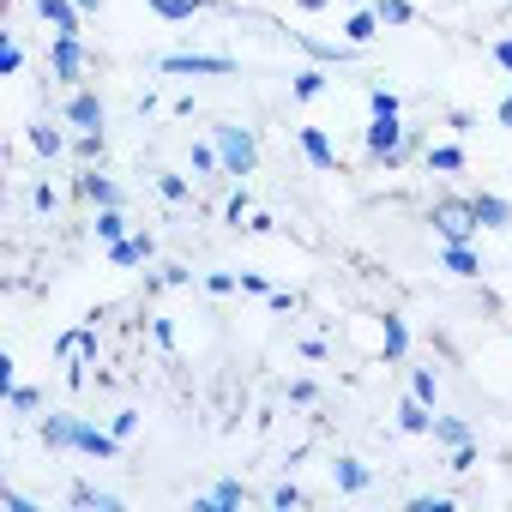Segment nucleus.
Returning a JSON list of instances; mask_svg holds the SVG:
<instances>
[{
  "label": "nucleus",
  "mask_w": 512,
  "mask_h": 512,
  "mask_svg": "<svg viewBox=\"0 0 512 512\" xmlns=\"http://www.w3.org/2000/svg\"><path fill=\"white\" fill-rule=\"evenodd\" d=\"M43 446L49 452H85V458H121V434L79 422V416H43Z\"/></svg>",
  "instance_id": "f257e3e1"
},
{
  "label": "nucleus",
  "mask_w": 512,
  "mask_h": 512,
  "mask_svg": "<svg viewBox=\"0 0 512 512\" xmlns=\"http://www.w3.org/2000/svg\"><path fill=\"white\" fill-rule=\"evenodd\" d=\"M211 145H217V157H223V175H253V169H260V145H253V133L235 127V121L211 127Z\"/></svg>",
  "instance_id": "f03ea898"
},
{
  "label": "nucleus",
  "mask_w": 512,
  "mask_h": 512,
  "mask_svg": "<svg viewBox=\"0 0 512 512\" xmlns=\"http://www.w3.org/2000/svg\"><path fill=\"white\" fill-rule=\"evenodd\" d=\"M85 67H91V55H85L79 37H55V43H49V73H55L61 85H79Z\"/></svg>",
  "instance_id": "7ed1b4c3"
},
{
  "label": "nucleus",
  "mask_w": 512,
  "mask_h": 512,
  "mask_svg": "<svg viewBox=\"0 0 512 512\" xmlns=\"http://www.w3.org/2000/svg\"><path fill=\"white\" fill-rule=\"evenodd\" d=\"M163 73H181V79H229L235 61L229 55H163Z\"/></svg>",
  "instance_id": "20e7f679"
},
{
  "label": "nucleus",
  "mask_w": 512,
  "mask_h": 512,
  "mask_svg": "<svg viewBox=\"0 0 512 512\" xmlns=\"http://www.w3.org/2000/svg\"><path fill=\"white\" fill-rule=\"evenodd\" d=\"M434 229H440V241H470L482 223H476V205H470V199H464V205H458V199H446V205L434 211Z\"/></svg>",
  "instance_id": "39448f33"
},
{
  "label": "nucleus",
  "mask_w": 512,
  "mask_h": 512,
  "mask_svg": "<svg viewBox=\"0 0 512 512\" xmlns=\"http://www.w3.org/2000/svg\"><path fill=\"white\" fill-rule=\"evenodd\" d=\"M37 13H43V25L55 37H79V19H85L79 0H37Z\"/></svg>",
  "instance_id": "423d86ee"
},
{
  "label": "nucleus",
  "mask_w": 512,
  "mask_h": 512,
  "mask_svg": "<svg viewBox=\"0 0 512 512\" xmlns=\"http://www.w3.org/2000/svg\"><path fill=\"white\" fill-rule=\"evenodd\" d=\"M404 151V127H398V115H374V127H368V157H398Z\"/></svg>",
  "instance_id": "0eeeda50"
},
{
  "label": "nucleus",
  "mask_w": 512,
  "mask_h": 512,
  "mask_svg": "<svg viewBox=\"0 0 512 512\" xmlns=\"http://www.w3.org/2000/svg\"><path fill=\"white\" fill-rule=\"evenodd\" d=\"M296 49H308L320 67H350V61L362 55L356 43H320V37H308V31H296Z\"/></svg>",
  "instance_id": "6e6552de"
},
{
  "label": "nucleus",
  "mask_w": 512,
  "mask_h": 512,
  "mask_svg": "<svg viewBox=\"0 0 512 512\" xmlns=\"http://www.w3.org/2000/svg\"><path fill=\"white\" fill-rule=\"evenodd\" d=\"M296 145L308 151V163H314V169H338V151H332L326 127H296Z\"/></svg>",
  "instance_id": "1a4fd4ad"
},
{
  "label": "nucleus",
  "mask_w": 512,
  "mask_h": 512,
  "mask_svg": "<svg viewBox=\"0 0 512 512\" xmlns=\"http://www.w3.org/2000/svg\"><path fill=\"white\" fill-rule=\"evenodd\" d=\"M151 253H157V241H151V235H127V241H115V247H109V266H121V272H127V266L151 260Z\"/></svg>",
  "instance_id": "9d476101"
},
{
  "label": "nucleus",
  "mask_w": 512,
  "mask_h": 512,
  "mask_svg": "<svg viewBox=\"0 0 512 512\" xmlns=\"http://www.w3.org/2000/svg\"><path fill=\"white\" fill-rule=\"evenodd\" d=\"M440 266H446L452 278H476V272H482V260L470 253V241H446V247H440Z\"/></svg>",
  "instance_id": "9b49d317"
},
{
  "label": "nucleus",
  "mask_w": 512,
  "mask_h": 512,
  "mask_svg": "<svg viewBox=\"0 0 512 512\" xmlns=\"http://www.w3.org/2000/svg\"><path fill=\"white\" fill-rule=\"evenodd\" d=\"M67 121L97 133V127H103V97H91V91H73V97H67Z\"/></svg>",
  "instance_id": "f8f14e48"
},
{
  "label": "nucleus",
  "mask_w": 512,
  "mask_h": 512,
  "mask_svg": "<svg viewBox=\"0 0 512 512\" xmlns=\"http://www.w3.org/2000/svg\"><path fill=\"white\" fill-rule=\"evenodd\" d=\"M470 205H476V223H482V229H512V205H506L500 193H476Z\"/></svg>",
  "instance_id": "ddd939ff"
},
{
  "label": "nucleus",
  "mask_w": 512,
  "mask_h": 512,
  "mask_svg": "<svg viewBox=\"0 0 512 512\" xmlns=\"http://www.w3.org/2000/svg\"><path fill=\"white\" fill-rule=\"evenodd\" d=\"M374 37H380V13H374V7H362V13H350V19H344V43L368 49Z\"/></svg>",
  "instance_id": "4468645a"
},
{
  "label": "nucleus",
  "mask_w": 512,
  "mask_h": 512,
  "mask_svg": "<svg viewBox=\"0 0 512 512\" xmlns=\"http://www.w3.org/2000/svg\"><path fill=\"white\" fill-rule=\"evenodd\" d=\"M428 410H434V404H422V398L410 392V398L398 404V428H404V434H434V416H428Z\"/></svg>",
  "instance_id": "2eb2a0df"
},
{
  "label": "nucleus",
  "mask_w": 512,
  "mask_h": 512,
  "mask_svg": "<svg viewBox=\"0 0 512 512\" xmlns=\"http://www.w3.org/2000/svg\"><path fill=\"white\" fill-rule=\"evenodd\" d=\"M79 193L91 199V205H121V187L103 175V169H91V175H79Z\"/></svg>",
  "instance_id": "dca6fc26"
},
{
  "label": "nucleus",
  "mask_w": 512,
  "mask_h": 512,
  "mask_svg": "<svg viewBox=\"0 0 512 512\" xmlns=\"http://www.w3.org/2000/svg\"><path fill=\"white\" fill-rule=\"evenodd\" d=\"M55 356H61V362H85V356H97V338H91L85 326H79V332H61V338H55Z\"/></svg>",
  "instance_id": "f3484780"
},
{
  "label": "nucleus",
  "mask_w": 512,
  "mask_h": 512,
  "mask_svg": "<svg viewBox=\"0 0 512 512\" xmlns=\"http://www.w3.org/2000/svg\"><path fill=\"white\" fill-rule=\"evenodd\" d=\"M97 241H103V247L127 241V217H121V205H97Z\"/></svg>",
  "instance_id": "a211bd4d"
},
{
  "label": "nucleus",
  "mask_w": 512,
  "mask_h": 512,
  "mask_svg": "<svg viewBox=\"0 0 512 512\" xmlns=\"http://www.w3.org/2000/svg\"><path fill=\"white\" fill-rule=\"evenodd\" d=\"M332 482H338L344 494H362L374 476H368V464H356V458H338V464H332Z\"/></svg>",
  "instance_id": "6ab92c4d"
},
{
  "label": "nucleus",
  "mask_w": 512,
  "mask_h": 512,
  "mask_svg": "<svg viewBox=\"0 0 512 512\" xmlns=\"http://www.w3.org/2000/svg\"><path fill=\"white\" fill-rule=\"evenodd\" d=\"M320 91H326V67H302L296 85H290V97H302V103H314Z\"/></svg>",
  "instance_id": "aec40b11"
},
{
  "label": "nucleus",
  "mask_w": 512,
  "mask_h": 512,
  "mask_svg": "<svg viewBox=\"0 0 512 512\" xmlns=\"http://www.w3.org/2000/svg\"><path fill=\"white\" fill-rule=\"evenodd\" d=\"M211 0H151V13L157 19H193V13H205Z\"/></svg>",
  "instance_id": "412c9836"
},
{
  "label": "nucleus",
  "mask_w": 512,
  "mask_h": 512,
  "mask_svg": "<svg viewBox=\"0 0 512 512\" xmlns=\"http://www.w3.org/2000/svg\"><path fill=\"white\" fill-rule=\"evenodd\" d=\"M25 139H31V151H37V157H61V151H67V139H61L55 127H31Z\"/></svg>",
  "instance_id": "4be33fe9"
},
{
  "label": "nucleus",
  "mask_w": 512,
  "mask_h": 512,
  "mask_svg": "<svg viewBox=\"0 0 512 512\" xmlns=\"http://www.w3.org/2000/svg\"><path fill=\"white\" fill-rule=\"evenodd\" d=\"M428 169L458 175V169H464V151H458V145H428Z\"/></svg>",
  "instance_id": "5701e85b"
},
{
  "label": "nucleus",
  "mask_w": 512,
  "mask_h": 512,
  "mask_svg": "<svg viewBox=\"0 0 512 512\" xmlns=\"http://www.w3.org/2000/svg\"><path fill=\"white\" fill-rule=\"evenodd\" d=\"M374 13H380V25H410L416 19L410 0H374Z\"/></svg>",
  "instance_id": "b1692460"
},
{
  "label": "nucleus",
  "mask_w": 512,
  "mask_h": 512,
  "mask_svg": "<svg viewBox=\"0 0 512 512\" xmlns=\"http://www.w3.org/2000/svg\"><path fill=\"white\" fill-rule=\"evenodd\" d=\"M404 350H410V326H404V320H392V314H386V362H398V356H404Z\"/></svg>",
  "instance_id": "393cba45"
},
{
  "label": "nucleus",
  "mask_w": 512,
  "mask_h": 512,
  "mask_svg": "<svg viewBox=\"0 0 512 512\" xmlns=\"http://www.w3.org/2000/svg\"><path fill=\"white\" fill-rule=\"evenodd\" d=\"M434 440H440V446H464V440H470V428H464L458 416H434Z\"/></svg>",
  "instance_id": "a878e982"
},
{
  "label": "nucleus",
  "mask_w": 512,
  "mask_h": 512,
  "mask_svg": "<svg viewBox=\"0 0 512 512\" xmlns=\"http://www.w3.org/2000/svg\"><path fill=\"white\" fill-rule=\"evenodd\" d=\"M73 157H79V163H97V157H103V127H97V133L85 127V133L73 139Z\"/></svg>",
  "instance_id": "bb28decb"
},
{
  "label": "nucleus",
  "mask_w": 512,
  "mask_h": 512,
  "mask_svg": "<svg viewBox=\"0 0 512 512\" xmlns=\"http://www.w3.org/2000/svg\"><path fill=\"white\" fill-rule=\"evenodd\" d=\"M241 500H247V488H241V482H217L199 506H241Z\"/></svg>",
  "instance_id": "cd10ccee"
},
{
  "label": "nucleus",
  "mask_w": 512,
  "mask_h": 512,
  "mask_svg": "<svg viewBox=\"0 0 512 512\" xmlns=\"http://www.w3.org/2000/svg\"><path fill=\"white\" fill-rule=\"evenodd\" d=\"M410 392H416L422 404H434V398H440V380H434V368H416V374H410Z\"/></svg>",
  "instance_id": "c85d7f7f"
},
{
  "label": "nucleus",
  "mask_w": 512,
  "mask_h": 512,
  "mask_svg": "<svg viewBox=\"0 0 512 512\" xmlns=\"http://www.w3.org/2000/svg\"><path fill=\"white\" fill-rule=\"evenodd\" d=\"M217 169H223L217 145H193V175H217Z\"/></svg>",
  "instance_id": "c756f323"
},
{
  "label": "nucleus",
  "mask_w": 512,
  "mask_h": 512,
  "mask_svg": "<svg viewBox=\"0 0 512 512\" xmlns=\"http://www.w3.org/2000/svg\"><path fill=\"white\" fill-rule=\"evenodd\" d=\"M157 193H163L169 205H181V199H187V175H157Z\"/></svg>",
  "instance_id": "7c9ffc66"
},
{
  "label": "nucleus",
  "mask_w": 512,
  "mask_h": 512,
  "mask_svg": "<svg viewBox=\"0 0 512 512\" xmlns=\"http://www.w3.org/2000/svg\"><path fill=\"white\" fill-rule=\"evenodd\" d=\"M223 217H229L235 229H241V217H253V199H247V187H241V193H229V205H223Z\"/></svg>",
  "instance_id": "2f4dec72"
},
{
  "label": "nucleus",
  "mask_w": 512,
  "mask_h": 512,
  "mask_svg": "<svg viewBox=\"0 0 512 512\" xmlns=\"http://www.w3.org/2000/svg\"><path fill=\"white\" fill-rule=\"evenodd\" d=\"M272 506H278V512H290V506H308V500H302V488H296V482H278V488H272Z\"/></svg>",
  "instance_id": "473e14b6"
},
{
  "label": "nucleus",
  "mask_w": 512,
  "mask_h": 512,
  "mask_svg": "<svg viewBox=\"0 0 512 512\" xmlns=\"http://www.w3.org/2000/svg\"><path fill=\"white\" fill-rule=\"evenodd\" d=\"M368 109H374V115H398V97H392L386 85H374V91H368Z\"/></svg>",
  "instance_id": "72a5a7b5"
},
{
  "label": "nucleus",
  "mask_w": 512,
  "mask_h": 512,
  "mask_svg": "<svg viewBox=\"0 0 512 512\" xmlns=\"http://www.w3.org/2000/svg\"><path fill=\"white\" fill-rule=\"evenodd\" d=\"M205 290L211 296H229V290H241V278L235 272H205Z\"/></svg>",
  "instance_id": "f704fd0d"
},
{
  "label": "nucleus",
  "mask_w": 512,
  "mask_h": 512,
  "mask_svg": "<svg viewBox=\"0 0 512 512\" xmlns=\"http://www.w3.org/2000/svg\"><path fill=\"white\" fill-rule=\"evenodd\" d=\"M7 404H13V410H25V416H31V410H37V404H43V398H37V392H31V386H13V392H7Z\"/></svg>",
  "instance_id": "c9c22d12"
},
{
  "label": "nucleus",
  "mask_w": 512,
  "mask_h": 512,
  "mask_svg": "<svg viewBox=\"0 0 512 512\" xmlns=\"http://www.w3.org/2000/svg\"><path fill=\"white\" fill-rule=\"evenodd\" d=\"M19 67H25V49L7 37V49H0V73H19Z\"/></svg>",
  "instance_id": "e433bc0d"
},
{
  "label": "nucleus",
  "mask_w": 512,
  "mask_h": 512,
  "mask_svg": "<svg viewBox=\"0 0 512 512\" xmlns=\"http://www.w3.org/2000/svg\"><path fill=\"white\" fill-rule=\"evenodd\" d=\"M241 290H247V296H272V284H266V272H241Z\"/></svg>",
  "instance_id": "4c0bfd02"
},
{
  "label": "nucleus",
  "mask_w": 512,
  "mask_h": 512,
  "mask_svg": "<svg viewBox=\"0 0 512 512\" xmlns=\"http://www.w3.org/2000/svg\"><path fill=\"white\" fill-rule=\"evenodd\" d=\"M266 302H272V314H296V296H290V290H272Z\"/></svg>",
  "instance_id": "58836bf2"
},
{
  "label": "nucleus",
  "mask_w": 512,
  "mask_h": 512,
  "mask_svg": "<svg viewBox=\"0 0 512 512\" xmlns=\"http://www.w3.org/2000/svg\"><path fill=\"white\" fill-rule=\"evenodd\" d=\"M133 428H139V416H133V410H121V416H115V434H121V446L133 440Z\"/></svg>",
  "instance_id": "ea45409f"
},
{
  "label": "nucleus",
  "mask_w": 512,
  "mask_h": 512,
  "mask_svg": "<svg viewBox=\"0 0 512 512\" xmlns=\"http://www.w3.org/2000/svg\"><path fill=\"white\" fill-rule=\"evenodd\" d=\"M241 229H253V235H266V229H278V217H266V211H253V217H247Z\"/></svg>",
  "instance_id": "a19ab883"
},
{
  "label": "nucleus",
  "mask_w": 512,
  "mask_h": 512,
  "mask_svg": "<svg viewBox=\"0 0 512 512\" xmlns=\"http://www.w3.org/2000/svg\"><path fill=\"white\" fill-rule=\"evenodd\" d=\"M31 205L37 211H55V187H31Z\"/></svg>",
  "instance_id": "79ce46f5"
},
{
  "label": "nucleus",
  "mask_w": 512,
  "mask_h": 512,
  "mask_svg": "<svg viewBox=\"0 0 512 512\" xmlns=\"http://www.w3.org/2000/svg\"><path fill=\"white\" fill-rule=\"evenodd\" d=\"M494 61H500V73L512 79V37H506V43H494Z\"/></svg>",
  "instance_id": "37998d69"
},
{
  "label": "nucleus",
  "mask_w": 512,
  "mask_h": 512,
  "mask_svg": "<svg viewBox=\"0 0 512 512\" xmlns=\"http://www.w3.org/2000/svg\"><path fill=\"white\" fill-rule=\"evenodd\" d=\"M500 127H512V91L500 97Z\"/></svg>",
  "instance_id": "c03bdc74"
},
{
  "label": "nucleus",
  "mask_w": 512,
  "mask_h": 512,
  "mask_svg": "<svg viewBox=\"0 0 512 512\" xmlns=\"http://www.w3.org/2000/svg\"><path fill=\"white\" fill-rule=\"evenodd\" d=\"M302 7H308V13H326V7H332V0H302Z\"/></svg>",
  "instance_id": "a18cd8bd"
},
{
  "label": "nucleus",
  "mask_w": 512,
  "mask_h": 512,
  "mask_svg": "<svg viewBox=\"0 0 512 512\" xmlns=\"http://www.w3.org/2000/svg\"><path fill=\"white\" fill-rule=\"evenodd\" d=\"M79 7H85V13H97V7H103V0H79Z\"/></svg>",
  "instance_id": "49530a36"
}]
</instances>
